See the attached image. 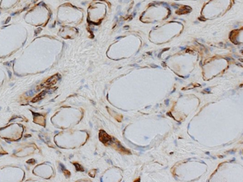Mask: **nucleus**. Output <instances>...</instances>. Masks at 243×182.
Listing matches in <instances>:
<instances>
[{
	"mask_svg": "<svg viewBox=\"0 0 243 182\" xmlns=\"http://www.w3.org/2000/svg\"><path fill=\"white\" fill-rule=\"evenodd\" d=\"M168 102H169V100H168V99H167V100H165V104H166L167 105H168Z\"/></svg>",
	"mask_w": 243,
	"mask_h": 182,
	"instance_id": "obj_1",
	"label": "nucleus"
},
{
	"mask_svg": "<svg viewBox=\"0 0 243 182\" xmlns=\"http://www.w3.org/2000/svg\"><path fill=\"white\" fill-rule=\"evenodd\" d=\"M205 91H208V92H209V91H210V88H206V89H205Z\"/></svg>",
	"mask_w": 243,
	"mask_h": 182,
	"instance_id": "obj_2",
	"label": "nucleus"
}]
</instances>
